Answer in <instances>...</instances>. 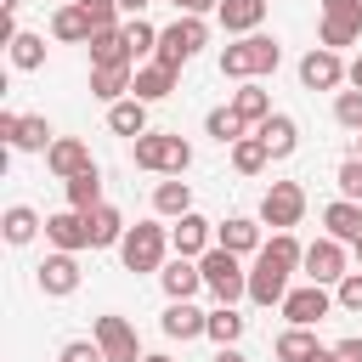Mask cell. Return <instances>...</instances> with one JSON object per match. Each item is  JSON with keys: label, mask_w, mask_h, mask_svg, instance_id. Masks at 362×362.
<instances>
[{"label": "cell", "mask_w": 362, "mask_h": 362, "mask_svg": "<svg viewBox=\"0 0 362 362\" xmlns=\"http://www.w3.org/2000/svg\"><path fill=\"white\" fill-rule=\"evenodd\" d=\"M57 362H107V356H102V345H96V334H90V339H62Z\"/></svg>", "instance_id": "43"}, {"label": "cell", "mask_w": 362, "mask_h": 362, "mask_svg": "<svg viewBox=\"0 0 362 362\" xmlns=\"http://www.w3.org/2000/svg\"><path fill=\"white\" fill-rule=\"evenodd\" d=\"M17 6H23V0H0V11H11V17H17Z\"/></svg>", "instance_id": "53"}, {"label": "cell", "mask_w": 362, "mask_h": 362, "mask_svg": "<svg viewBox=\"0 0 362 362\" xmlns=\"http://www.w3.org/2000/svg\"><path fill=\"white\" fill-rule=\"evenodd\" d=\"M243 328H249V317H238V305H215V311H209L204 339H215V345H238V339H243Z\"/></svg>", "instance_id": "35"}, {"label": "cell", "mask_w": 362, "mask_h": 362, "mask_svg": "<svg viewBox=\"0 0 362 362\" xmlns=\"http://www.w3.org/2000/svg\"><path fill=\"white\" fill-rule=\"evenodd\" d=\"M6 45H11V68H17V74H34V68H45V34H28V28H17Z\"/></svg>", "instance_id": "32"}, {"label": "cell", "mask_w": 362, "mask_h": 362, "mask_svg": "<svg viewBox=\"0 0 362 362\" xmlns=\"http://www.w3.org/2000/svg\"><path fill=\"white\" fill-rule=\"evenodd\" d=\"M345 249H351V243H339V238H328V232H322L317 243H305V260H300V272H305L311 283H328V288H334V283L351 272Z\"/></svg>", "instance_id": "9"}, {"label": "cell", "mask_w": 362, "mask_h": 362, "mask_svg": "<svg viewBox=\"0 0 362 362\" xmlns=\"http://www.w3.org/2000/svg\"><path fill=\"white\" fill-rule=\"evenodd\" d=\"M187 209H192V187H187L181 175H164V181L153 187V215H158V221H181Z\"/></svg>", "instance_id": "28"}, {"label": "cell", "mask_w": 362, "mask_h": 362, "mask_svg": "<svg viewBox=\"0 0 362 362\" xmlns=\"http://www.w3.org/2000/svg\"><path fill=\"white\" fill-rule=\"evenodd\" d=\"M209 362H249V356H243L238 345H215V356H209Z\"/></svg>", "instance_id": "49"}, {"label": "cell", "mask_w": 362, "mask_h": 362, "mask_svg": "<svg viewBox=\"0 0 362 362\" xmlns=\"http://www.w3.org/2000/svg\"><path fill=\"white\" fill-rule=\"evenodd\" d=\"M17 119H23V113H11V107L0 113V141H11V136H17Z\"/></svg>", "instance_id": "48"}, {"label": "cell", "mask_w": 362, "mask_h": 362, "mask_svg": "<svg viewBox=\"0 0 362 362\" xmlns=\"http://www.w3.org/2000/svg\"><path fill=\"white\" fill-rule=\"evenodd\" d=\"M124 45H130L136 62H153V51H158V28H153L147 17H130V23H124Z\"/></svg>", "instance_id": "38"}, {"label": "cell", "mask_w": 362, "mask_h": 362, "mask_svg": "<svg viewBox=\"0 0 362 362\" xmlns=\"http://www.w3.org/2000/svg\"><path fill=\"white\" fill-rule=\"evenodd\" d=\"M147 6H153V0H119V11H124V17H141Z\"/></svg>", "instance_id": "51"}, {"label": "cell", "mask_w": 362, "mask_h": 362, "mask_svg": "<svg viewBox=\"0 0 362 362\" xmlns=\"http://www.w3.org/2000/svg\"><path fill=\"white\" fill-rule=\"evenodd\" d=\"M356 40H362V17H322L317 23V45H328V51H345Z\"/></svg>", "instance_id": "36"}, {"label": "cell", "mask_w": 362, "mask_h": 362, "mask_svg": "<svg viewBox=\"0 0 362 362\" xmlns=\"http://www.w3.org/2000/svg\"><path fill=\"white\" fill-rule=\"evenodd\" d=\"M85 51H90V68H113V62H136V57H130V45H124V23H119V28H96Z\"/></svg>", "instance_id": "29"}, {"label": "cell", "mask_w": 362, "mask_h": 362, "mask_svg": "<svg viewBox=\"0 0 362 362\" xmlns=\"http://www.w3.org/2000/svg\"><path fill=\"white\" fill-rule=\"evenodd\" d=\"M34 283H40V294H51V300H68V294H79V283H85V272H79V255H68V249H51V255L40 260V272H34Z\"/></svg>", "instance_id": "10"}, {"label": "cell", "mask_w": 362, "mask_h": 362, "mask_svg": "<svg viewBox=\"0 0 362 362\" xmlns=\"http://www.w3.org/2000/svg\"><path fill=\"white\" fill-rule=\"evenodd\" d=\"M266 164H272V147H266V141H260L255 130L232 141V170H238V175H260Z\"/></svg>", "instance_id": "34"}, {"label": "cell", "mask_w": 362, "mask_h": 362, "mask_svg": "<svg viewBox=\"0 0 362 362\" xmlns=\"http://www.w3.org/2000/svg\"><path fill=\"white\" fill-rule=\"evenodd\" d=\"M334 187H339V198H356V204H362V153H351V158L334 170Z\"/></svg>", "instance_id": "41"}, {"label": "cell", "mask_w": 362, "mask_h": 362, "mask_svg": "<svg viewBox=\"0 0 362 362\" xmlns=\"http://www.w3.org/2000/svg\"><path fill=\"white\" fill-rule=\"evenodd\" d=\"M198 266H204V288L215 294V305H238V300H249V272H243V255H232V249H204L198 255Z\"/></svg>", "instance_id": "4"}, {"label": "cell", "mask_w": 362, "mask_h": 362, "mask_svg": "<svg viewBox=\"0 0 362 362\" xmlns=\"http://www.w3.org/2000/svg\"><path fill=\"white\" fill-rule=\"evenodd\" d=\"M124 232H130V226H124V215L102 198V204L90 209V249H119V243H124Z\"/></svg>", "instance_id": "30"}, {"label": "cell", "mask_w": 362, "mask_h": 362, "mask_svg": "<svg viewBox=\"0 0 362 362\" xmlns=\"http://www.w3.org/2000/svg\"><path fill=\"white\" fill-rule=\"evenodd\" d=\"M45 243H51V249H68V255L90 249V215H85V209H57V215H45Z\"/></svg>", "instance_id": "13"}, {"label": "cell", "mask_w": 362, "mask_h": 362, "mask_svg": "<svg viewBox=\"0 0 362 362\" xmlns=\"http://www.w3.org/2000/svg\"><path fill=\"white\" fill-rule=\"evenodd\" d=\"M260 221L277 226V232H294V226L305 221V187H300V181H272V187L260 192Z\"/></svg>", "instance_id": "7"}, {"label": "cell", "mask_w": 362, "mask_h": 362, "mask_svg": "<svg viewBox=\"0 0 362 362\" xmlns=\"http://www.w3.org/2000/svg\"><path fill=\"white\" fill-rule=\"evenodd\" d=\"M334 124L362 136V90H356V85H351V90H334Z\"/></svg>", "instance_id": "40"}, {"label": "cell", "mask_w": 362, "mask_h": 362, "mask_svg": "<svg viewBox=\"0 0 362 362\" xmlns=\"http://www.w3.org/2000/svg\"><path fill=\"white\" fill-rule=\"evenodd\" d=\"M175 68H164V62H136V85H130V96H141V102H164V96H175Z\"/></svg>", "instance_id": "25"}, {"label": "cell", "mask_w": 362, "mask_h": 362, "mask_svg": "<svg viewBox=\"0 0 362 362\" xmlns=\"http://www.w3.org/2000/svg\"><path fill=\"white\" fill-rule=\"evenodd\" d=\"M130 158L147 175H187L192 170V141L181 130H147V136L130 141Z\"/></svg>", "instance_id": "2"}, {"label": "cell", "mask_w": 362, "mask_h": 362, "mask_svg": "<svg viewBox=\"0 0 362 362\" xmlns=\"http://www.w3.org/2000/svg\"><path fill=\"white\" fill-rule=\"evenodd\" d=\"M147 107H153V102H141V96L113 102V107H107V130H113V136H124V141L147 136V130H153V124H147Z\"/></svg>", "instance_id": "26"}, {"label": "cell", "mask_w": 362, "mask_h": 362, "mask_svg": "<svg viewBox=\"0 0 362 362\" xmlns=\"http://www.w3.org/2000/svg\"><path fill=\"white\" fill-rule=\"evenodd\" d=\"M334 305H339V311H356V317H362V272H345V277L334 283Z\"/></svg>", "instance_id": "42"}, {"label": "cell", "mask_w": 362, "mask_h": 362, "mask_svg": "<svg viewBox=\"0 0 362 362\" xmlns=\"http://www.w3.org/2000/svg\"><path fill=\"white\" fill-rule=\"evenodd\" d=\"M300 260H305V243L294 232H272L260 243L255 266H249V305H283V294L294 288L288 277L300 272Z\"/></svg>", "instance_id": "1"}, {"label": "cell", "mask_w": 362, "mask_h": 362, "mask_svg": "<svg viewBox=\"0 0 362 362\" xmlns=\"http://www.w3.org/2000/svg\"><path fill=\"white\" fill-rule=\"evenodd\" d=\"M272 351H277V362H305V356L317 351V328H294V322H288Z\"/></svg>", "instance_id": "37"}, {"label": "cell", "mask_w": 362, "mask_h": 362, "mask_svg": "<svg viewBox=\"0 0 362 362\" xmlns=\"http://www.w3.org/2000/svg\"><path fill=\"white\" fill-rule=\"evenodd\" d=\"M334 351H339V356H345V362H362V339H356V334H351V339H339V345H334Z\"/></svg>", "instance_id": "47"}, {"label": "cell", "mask_w": 362, "mask_h": 362, "mask_svg": "<svg viewBox=\"0 0 362 362\" xmlns=\"http://www.w3.org/2000/svg\"><path fill=\"white\" fill-rule=\"evenodd\" d=\"M322 17H362V0H317Z\"/></svg>", "instance_id": "45"}, {"label": "cell", "mask_w": 362, "mask_h": 362, "mask_svg": "<svg viewBox=\"0 0 362 362\" xmlns=\"http://www.w3.org/2000/svg\"><path fill=\"white\" fill-rule=\"evenodd\" d=\"M141 362H175V356H164V351H153V356H141Z\"/></svg>", "instance_id": "54"}, {"label": "cell", "mask_w": 362, "mask_h": 362, "mask_svg": "<svg viewBox=\"0 0 362 362\" xmlns=\"http://www.w3.org/2000/svg\"><path fill=\"white\" fill-rule=\"evenodd\" d=\"M119 260H124V272H158L170 260V226L164 221H136L119 243Z\"/></svg>", "instance_id": "6"}, {"label": "cell", "mask_w": 362, "mask_h": 362, "mask_svg": "<svg viewBox=\"0 0 362 362\" xmlns=\"http://www.w3.org/2000/svg\"><path fill=\"white\" fill-rule=\"evenodd\" d=\"M130 85H136V62H113V68H90V96L96 102H124L130 96Z\"/></svg>", "instance_id": "22"}, {"label": "cell", "mask_w": 362, "mask_h": 362, "mask_svg": "<svg viewBox=\"0 0 362 362\" xmlns=\"http://www.w3.org/2000/svg\"><path fill=\"white\" fill-rule=\"evenodd\" d=\"M305 362H345V356H339V351H334V345H317V351H311V356H305Z\"/></svg>", "instance_id": "50"}, {"label": "cell", "mask_w": 362, "mask_h": 362, "mask_svg": "<svg viewBox=\"0 0 362 362\" xmlns=\"http://www.w3.org/2000/svg\"><path fill=\"white\" fill-rule=\"evenodd\" d=\"M175 11H192V17H209V11H221V0H181Z\"/></svg>", "instance_id": "46"}, {"label": "cell", "mask_w": 362, "mask_h": 362, "mask_svg": "<svg viewBox=\"0 0 362 362\" xmlns=\"http://www.w3.org/2000/svg\"><path fill=\"white\" fill-rule=\"evenodd\" d=\"M96 158H90V147L79 141V136H57L51 147H45V170L57 175V181H68V175H79V170H90Z\"/></svg>", "instance_id": "17"}, {"label": "cell", "mask_w": 362, "mask_h": 362, "mask_svg": "<svg viewBox=\"0 0 362 362\" xmlns=\"http://www.w3.org/2000/svg\"><path fill=\"white\" fill-rule=\"evenodd\" d=\"M345 85H356V90H362V57H356V62L345 68Z\"/></svg>", "instance_id": "52"}, {"label": "cell", "mask_w": 362, "mask_h": 362, "mask_svg": "<svg viewBox=\"0 0 362 362\" xmlns=\"http://www.w3.org/2000/svg\"><path fill=\"white\" fill-rule=\"evenodd\" d=\"M170 6H181V0H170Z\"/></svg>", "instance_id": "56"}, {"label": "cell", "mask_w": 362, "mask_h": 362, "mask_svg": "<svg viewBox=\"0 0 362 362\" xmlns=\"http://www.w3.org/2000/svg\"><path fill=\"white\" fill-rule=\"evenodd\" d=\"M170 249L175 255H204V249H215V221H204L198 209H187L181 221H170Z\"/></svg>", "instance_id": "15"}, {"label": "cell", "mask_w": 362, "mask_h": 362, "mask_svg": "<svg viewBox=\"0 0 362 362\" xmlns=\"http://www.w3.org/2000/svg\"><path fill=\"white\" fill-rule=\"evenodd\" d=\"M62 198H68V209H85V215H90V209L102 204V170L90 164V170L68 175V181H62Z\"/></svg>", "instance_id": "31"}, {"label": "cell", "mask_w": 362, "mask_h": 362, "mask_svg": "<svg viewBox=\"0 0 362 362\" xmlns=\"http://www.w3.org/2000/svg\"><path fill=\"white\" fill-rule=\"evenodd\" d=\"M345 68H351V62H345L339 51L311 45V51L300 57V85H305V90H339V85H345Z\"/></svg>", "instance_id": "12"}, {"label": "cell", "mask_w": 362, "mask_h": 362, "mask_svg": "<svg viewBox=\"0 0 362 362\" xmlns=\"http://www.w3.org/2000/svg\"><path fill=\"white\" fill-rule=\"evenodd\" d=\"M158 288H164V300H192V294L204 288V266H198L192 255H170V260L158 266Z\"/></svg>", "instance_id": "14"}, {"label": "cell", "mask_w": 362, "mask_h": 362, "mask_svg": "<svg viewBox=\"0 0 362 362\" xmlns=\"http://www.w3.org/2000/svg\"><path fill=\"white\" fill-rule=\"evenodd\" d=\"M255 136L272 147V158H294V147H300V124H294V113H272V119H260Z\"/></svg>", "instance_id": "27"}, {"label": "cell", "mask_w": 362, "mask_h": 362, "mask_svg": "<svg viewBox=\"0 0 362 362\" xmlns=\"http://www.w3.org/2000/svg\"><path fill=\"white\" fill-rule=\"evenodd\" d=\"M51 141H57V130H51L40 113H23V119H17V136H11L6 147H17V153H45Z\"/></svg>", "instance_id": "33"}, {"label": "cell", "mask_w": 362, "mask_h": 362, "mask_svg": "<svg viewBox=\"0 0 362 362\" xmlns=\"http://www.w3.org/2000/svg\"><path fill=\"white\" fill-rule=\"evenodd\" d=\"M356 153H362V136H356Z\"/></svg>", "instance_id": "55"}, {"label": "cell", "mask_w": 362, "mask_h": 362, "mask_svg": "<svg viewBox=\"0 0 362 362\" xmlns=\"http://www.w3.org/2000/svg\"><path fill=\"white\" fill-rule=\"evenodd\" d=\"M40 232H45V215H40L34 204H6V215H0V238H6L11 249L34 243Z\"/></svg>", "instance_id": "21"}, {"label": "cell", "mask_w": 362, "mask_h": 362, "mask_svg": "<svg viewBox=\"0 0 362 362\" xmlns=\"http://www.w3.org/2000/svg\"><path fill=\"white\" fill-rule=\"evenodd\" d=\"M226 107H232V113H238L249 130H255L260 119H272V113H277V107H272V90H266L260 79H243V85L232 90V102H226Z\"/></svg>", "instance_id": "23"}, {"label": "cell", "mask_w": 362, "mask_h": 362, "mask_svg": "<svg viewBox=\"0 0 362 362\" xmlns=\"http://www.w3.org/2000/svg\"><path fill=\"white\" fill-rule=\"evenodd\" d=\"M322 226H328V238H339V243H362V204H356V198L322 204Z\"/></svg>", "instance_id": "24"}, {"label": "cell", "mask_w": 362, "mask_h": 362, "mask_svg": "<svg viewBox=\"0 0 362 362\" xmlns=\"http://www.w3.org/2000/svg\"><path fill=\"white\" fill-rule=\"evenodd\" d=\"M85 6V17H90V28H119V0H79Z\"/></svg>", "instance_id": "44"}, {"label": "cell", "mask_w": 362, "mask_h": 362, "mask_svg": "<svg viewBox=\"0 0 362 362\" xmlns=\"http://www.w3.org/2000/svg\"><path fill=\"white\" fill-rule=\"evenodd\" d=\"M260 226H266L260 215H226V221L215 226V243L249 260V255H260V243H266V238H260Z\"/></svg>", "instance_id": "16"}, {"label": "cell", "mask_w": 362, "mask_h": 362, "mask_svg": "<svg viewBox=\"0 0 362 362\" xmlns=\"http://www.w3.org/2000/svg\"><path fill=\"white\" fill-rule=\"evenodd\" d=\"M277 62H283V45L272 40V34H238L226 51H221V74L226 79H266V74H277Z\"/></svg>", "instance_id": "3"}, {"label": "cell", "mask_w": 362, "mask_h": 362, "mask_svg": "<svg viewBox=\"0 0 362 362\" xmlns=\"http://www.w3.org/2000/svg\"><path fill=\"white\" fill-rule=\"evenodd\" d=\"M204 130H209V136H215L221 147H232L238 136H249V124H243V119H238L232 107H209V113H204Z\"/></svg>", "instance_id": "39"}, {"label": "cell", "mask_w": 362, "mask_h": 362, "mask_svg": "<svg viewBox=\"0 0 362 362\" xmlns=\"http://www.w3.org/2000/svg\"><path fill=\"white\" fill-rule=\"evenodd\" d=\"M277 311H283V322H294V328H317V322L334 311V288L305 277L300 288H288V294H283V305H277Z\"/></svg>", "instance_id": "8"}, {"label": "cell", "mask_w": 362, "mask_h": 362, "mask_svg": "<svg viewBox=\"0 0 362 362\" xmlns=\"http://www.w3.org/2000/svg\"><path fill=\"white\" fill-rule=\"evenodd\" d=\"M204 45H209V23H204V17H192V11H181L170 28H158V51H153V62H164V68H175V74H181Z\"/></svg>", "instance_id": "5"}, {"label": "cell", "mask_w": 362, "mask_h": 362, "mask_svg": "<svg viewBox=\"0 0 362 362\" xmlns=\"http://www.w3.org/2000/svg\"><path fill=\"white\" fill-rule=\"evenodd\" d=\"M158 328H164L170 339H181V345H187V339H204L209 311H198L192 300H170V305H164V317H158Z\"/></svg>", "instance_id": "18"}, {"label": "cell", "mask_w": 362, "mask_h": 362, "mask_svg": "<svg viewBox=\"0 0 362 362\" xmlns=\"http://www.w3.org/2000/svg\"><path fill=\"white\" fill-rule=\"evenodd\" d=\"M90 17H85V6L79 0H62L57 11H51V40L57 45H90Z\"/></svg>", "instance_id": "20"}, {"label": "cell", "mask_w": 362, "mask_h": 362, "mask_svg": "<svg viewBox=\"0 0 362 362\" xmlns=\"http://www.w3.org/2000/svg\"><path fill=\"white\" fill-rule=\"evenodd\" d=\"M266 11H272V0H221V11H215V23L238 40V34H260V23H266Z\"/></svg>", "instance_id": "19"}, {"label": "cell", "mask_w": 362, "mask_h": 362, "mask_svg": "<svg viewBox=\"0 0 362 362\" xmlns=\"http://www.w3.org/2000/svg\"><path fill=\"white\" fill-rule=\"evenodd\" d=\"M90 334H96V345H102V356H107V362H141V356H147V351H141V339H136V328H130L119 311H102Z\"/></svg>", "instance_id": "11"}]
</instances>
